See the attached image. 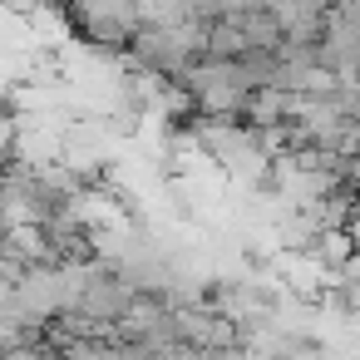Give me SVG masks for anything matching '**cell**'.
I'll list each match as a JSON object with an SVG mask.
<instances>
[{"instance_id": "cell-3", "label": "cell", "mask_w": 360, "mask_h": 360, "mask_svg": "<svg viewBox=\"0 0 360 360\" xmlns=\"http://www.w3.org/2000/svg\"><path fill=\"white\" fill-rule=\"evenodd\" d=\"M237 20H242V30H247L252 50H281V45H286V25H281V15H276L271 6L247 11V15H237Z\"/></svg>"}, {"instance_id": "cell-2", "label": "cell", "mask_w": 360, "mask_h": 360, "mask_svg": "<svg viewBox=\"0 0 360 360\" xmlns=\"http://www.w3.org/2000/svg\"><path fill=\"white\" fill-rule=\"evenodd\" d=\"M242 55H252V40H247L242 20H232V15L212 20V30H207V60H242Z\"/></svg>"}, {"instance_id": "cell-1", "label": "cell", "mask_w": 360, "mask_h": 360, "mask_svg": "<svg viewBox=\"0 0 360 360\" xmlns=\"http://www.w3.org/2000/svg\"><path fill=\"white\" fill-rule=\"evenodd\" d=\"M134 296H139V291H134L129 281H94V286L79 296V311L94 316V321H109V326H114V321L134 306Z\"/></svg>"}]
</instances>
